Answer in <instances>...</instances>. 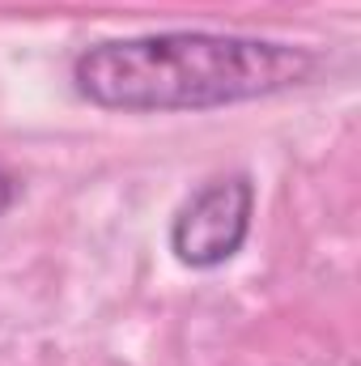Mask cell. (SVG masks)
<instances>
[{
	"label": "cell",
	"instance_id": "obj_1",
	"mask_svg": "<svg viewBox=\"0 0 361 366\" xmlns=\"http://www.w3.org/2000/svg\"><path fill=\"white\" fill-rule=\"evenodd\" d=\"M319 73V56L298 43L221 30H158L102 39L73 60V90L102 111L166 115L221 111L298 90Z\"/></svg>",
	"mask_w": 361,
	"mask_h": 366
},
{
	"label": "cell",
	"instance_id": "obj_3",
	"mask_svg": "<svg viewBox=\"0 0 361 366\" xmlns=\"http://www.w3.org/2000/svg\"><path fill=\"white\" fill-rule=\"evenodd\" d=\"M13 200H17V179L0 171V217H4L9 209H13Z\"/></svg>",
	"mask_w": 361,
	"mask_h": 366
},
{
	"label": "cell",
	"instance_id": "obj_2",
	"mask_svg": "<svg viewBox=\"0 0 361 366\" xmlns=\"http://www.w3.org/2000/svg\"><path fill=\"white\" fill-rule=\"evenodd\" d=\"M251 217H255V183L247 175L208 179L171 217V252L183 269L213 273L243 252Z\"/></svg>",
	"mask_w": 361,
	"mask_h": 366
}]
</instances>
